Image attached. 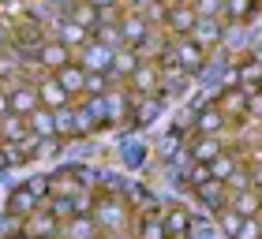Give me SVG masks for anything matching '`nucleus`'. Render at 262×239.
I'll return each mask as SVG.
<instances>
[{
	"mask_svg": "<svg viewBox=\"0 0 262 239\" xmlns=\"http://www.w3.org/2000/svg\"><path fill=\"white\" fill-rule=\"evenodd\" d=\"M8 98H11V112H15V116H30V112H38V109H41L38 82H19V86H11V90H8Z\"/></svg>",
	"mask_w": 262,
	"mask_h": 239,
	"instance_id": "obj_19",
	"label": "nucleus"
},
{
	"mask_svg": "<svg viewBox=\"0 0 262 239\" xmlns=\"http://www.w3.org/2000/svg\"><path fill=\"white\" fill-rule=\"evenodd\" d=\"M120 34H124V45H127V49H142V45H146V38L154 34V22H150L146 15H139V11H127V8H124Z\"/></svg>",
	"mask_w": 262,
	"mask_h": 239,
	"instance_id": "obj_10",
	"label": "nucleus"
},
{
	"mask_svg": "<svg viewBox=\"0 0 262 239\" xmlns=\"http://www.w3.org/2000/svg\"><path fill=\"white\" fill-rule=\"evenodd\" d=\"M60 217L56 213H49V209H38V213H30L27 221H23V235L27 239H60Z\"/></svg>",
	"mask_w": 262,
	"mask_h": 239,
	"instance_id": "obj_9",
	"label": "nucleus"
},
{
	"mask_svg": "<svg viewBox=\"0 0 262 239\" xmlns=\"http://www.w3.org/2000/svg\"><path fill=\"white\" fill-rule=\"evenodd\" d=\"M60 239H105V232L98 228V221L90 213H82V217H71L60 224Z\"/></svg>",
	"mask_w": 262,
	"mask_h": 239,
	"instance_id": "obj_21",
	"label": "nucleus"
},
{
	"mask_svg": "<svg viewBox=\"0 0 262 239\" xmlns=\"http://www.w3.org/2000/svg\"><path fill=\"white\" fill-rule=\"evenodd\" d=\"M229 116H225L217 105H206V109H199L195 112V135H221V138H229Z\"/></svg>",
	"mask_w": 262,
	"mask_h": 239,
	"instance_id": "obj_14",
	"label": "nucleus"
},
{
	"mask_svg": "<svg viewBox=\"0 0 262 239\" xmlns=\"http://www.w3.org/2000/svg\"><path fill=\"white\" fill-rule=\"evenodd\" d=\"M258 4H262V0H258Z\"/></svg>",
	"mask_w": 262,
	"mask_h": 239,
	"instance_id": "obj_46",
	"label": "nucleus"
},
{
	"mask_svg": "<svg viewBox=\"0 0 262 239\" xmlns=\"http://www.w3.org/2000/svg\"><path fill=\"white\" fill-rule=\"evenodd\" d=\"M56 82H60V86L71 93V98H82V93H86V71H82V64L75 60V64H68L64 71H56Z\"/></svg>",
	"mask_w": 262,
	"mask_h": 239,
	"instance_id": "obj_25",
	"label": "nucleus"
},
{
	"mask_svg": "<svg viewBox=\"0 0 262 239\" xmlns=\"http://www.w3.org/2000/svg\"><path fill=\"white\" fill-rule=\"evenodd\" d=\"M4 116H11V98H8V90L0 86V119Z\"/></svg>",
	"mask_w": 262,
	"mask_h": 239,
	"instance_id": "obj_39",
	"label": "nucleus"
},
{
	"mask_svg": "<svg viewBox=\"0 0 262 239\" xmlns=\"http://www.w3.org/2000/svg\"><path fill=\"white\" fill-rule=\"evenodd\" d=\"M240 169H244V164H240V153H236V150H225L221 157L210 164V176H213V179H221V183H229V179L240 172Z\"/></svg>",
	"mask_w": 262,
	"mask_h": 239,
	"instance_id": "obj_27",
	"label": "nucleus"
},
{
	"mask_svg": "<svg viewBox=\"0 0 262 239\" xmlns=\"http://www.w3.org/2000/svg\"><path fill=\"white\" fill-rule=\"evenodd\" d=\"M199 19H225V0H191Z\"/></svg>",
	"mask_w": 262,
	"mask_h": 239,
	"instance_id": "obj_31",
	"label": "nucleus"
},
{
	"mask_svg": "<svg viewBox=\"0 0 262 239\" xmlns=\"http://www.w3.org/2000/svg\"><path fill=\"white\" fill-rule=\"evenodd\" d=\"M165 112V101L154 93V98H135L131 105V127H154Z\"/></svg>",
	"mask_w": 262,
	"mask_h": 239,
	"instance_id": "obj_20",
	"label": "nucleus"
},
{
	"mask_svg": "<svg viewBox=\"0 0 262 239\" xmlns=\"http://www.w3.org/2000/svg\"><path fill=\"white\" fill-rule=\"evenodd\" d=\"M161 224H165V235L169 239H191L195 217H191V209H184V206H169L161 213Z\"/></svg>",
	"mask_w": 262,
	"mask_h": 239,
	"instance_id": "obj_15",
	"label": "nucleus"
},
{
	"mask_svg": "<svg viewBox=\"0 0 262 239\" xmlns=\"http://www.w3.org/2000/svg\"><path fill=\"white\" fill-rule=\"evenodd\" d=\"M60 150H64V138H45V142H38V161L41 157H56Z\"/></svg>",
	"mask_w": 262,
	"mask_h": 239,
	"instance_id": "obj_37",
	"label": "nucleus"
},
{
	"mask_svg": "<svg viewBox=\"0 0 262 239\" xmlns=\"http://www.w3.org/2000/svg\"><path fill=\"white\" fill-rule=\"evenodd\" d=\"M229 206L240 213V217H262L258 190H240V195H229Z\"/></svg>",
	"mask_w": 262,
	"mask_h": 239,
	"instance_id": "obj_28",
	"label": "nucleus"
},
{
	"mask_svg": "<svg viewBox=\"0 0 262 239\" xmlns=\"http://www.w3.org/2000/svg\"><path fill=\"white\" fill-rule=\"evenodd\" d=\"M41 209V198L38 195H30L27 187H15V190H8V198H4V213H11V217H19V221H27L30 213H38Z\"/></svg>",
	"mask_w": 262,
	"mask_h": 239,
	"instance_id": "obj_18",
	"label": "nucleus"
},
{
	"mask_svg": "<svg viewBox=\"0 0 262 239\" xmlns=\"http://www.w3.org/2000/svg\"><path fill=\"white\" fill-rule=\"evenodd\" d=\"M4 4H8V0H0V8H4Z\"/></svg>",
	"mask_w": 262,
	"mask_h": 239,
	"instance_id": "obj_44",
	"label": "nucleus"
},
{
	"mask_svg": "<svg viewBox=\"0 0 262 239\" xmlns=\"http://www.w3.org/2000/svg\"><path fill=\"white\" fill-rule=\"evenodd\" d=\"M109 90H113L109 75H86V93H82V98H105Z\"/></svg>",
	"mask_w": 262,
	"mask_h": 239,
	"instance_id": "obj_33",
	"label": "nucleus"
},
{
	"mask_svg": "<svg viewBox=\"0 0 262 239\" xmlns=\"http://www.w3.org/2000/svg\"><path fill=\"white\" fill-rule=\"evenodd\" d=\"M75 60L82 64L86 75H109V71H113V60H116V49H109V45H101V41H90Z\"/></svg>",
	"mask_w": 262,
	"mask_h": 239,
	"instance_id": "obj_8",
	"label": "nucleus"
},
{
	"mask_svg": "<svg viewBox=\"0 0 262 239\" xmlns=\"http://www.w3.org/2000/svg\"><path fill=\"white\" fill-rule=\"evenodd\" d=\"M195 8H191V0H169V11H165V22H161V30L169 34V38H187V34L195 30Z\"/></svg>",
	"mask_w": 262,
	"mask_h": 239,
	"instance_id": "obj_3",
	"label": "nucleus"
},
{
	"mask_svg": "<svg viewBox=\"0 0 262 239\" xmlns=\"http://www.w3.org/2000/svg\"><path fill=\"white\" fill-rule=\"evenodd\" d=\"M206 60H210V53H206V49H199L191 38H172L169 53H165L158 64H172V67H180V71H187V75H195V79H199L202 71H206Z\"/></svg>",
	"mask_w": 262,
	"mask_h": 239,
	"instance_id": "obj_2",
	"label": "nucleus"
},
{
	"mask_svg": "<svg viewBox=\"0 0 262 239\" xmlns=\"http://www.w3.org/2000/svg\"><path fill=\"white\" fill-rule=\"evenodd\" d=\"M38 98H41V109H53V112L75 105V98H71L60 82H56V75H41V79H38Z\"/></svg>",
	"mask_w": 262,
	"mask_h": 239,
	"instance_id": "obj_13",
	"label": "nucleus"
},
{
	"mask_svg": "<svg viewBox=\"0 0 262 239\" xmlns=\"http://www.w3.org/2000/svg\"><path fill=\"white\" fill-rule=\"evenodd\" d=\"M0 172H8V153H4V146H0Z\"/></svg>",
	"mask_w": 262,
	"mask_h": 239,
	"instance_id": "obj_42",
	"label": "nucleus"
},
{
	"mask_svg": "<svg viewBox=\"0 0 262 239\" xmlns=\"http://www.w3.org/2000/svg\"><path fill=\"white\" fill-rule=\"evenodd\" d=\"M98 11H105V8H124V0H90Z\"/></svg>",
	"mask_w": 262,
	"mask_h": 239,
	"instance_id": "obj_40",
	"label": "nucleus"
},
{
	"mask_svg": "<svg viewBox=\"0 0 262 239\" xmlns=\"http://www.w3.org/2000/svg\"><path fill=\"white\" fill-rule=\"evenodd\" d=\"M191 195L202 202V209L210 213V217H217V213L229 206V187L221 183V179H210V183H202V187H195Z\"/></svg>",
	"mask_w": 262,
	"mask_h": 239,
	"instance_id": "obj_16",
	"label": "nucleus"
},
{
	"mask_svg": "<svg viewBox=\"0 0 262 239\" xmlns=\"http://www.w3.org/2000/svg\"><path fill=\"white\" fill-rule=\"evenodd\" d=\"M127 90H131V98H154V93L161 98V64L158 60H142L139 71L127 79Z\"/></svg>",
	"mask_w": 262,
	"mask_h": 239,
	"instance_id": "obj_4",
	"label": "nucleus"
},
{
	"mask_svg": "<svg viewBox=\"0 0 262 239\" xmlns=\"http://www.w3.org/2000/svg\"><path fill=\"white\" fill-rule=\"evenodd\" d=\"M244 221H247V217H240V213H236L232 206H225V209L217 213V228H221V235H225V239H236V235H240Z\"/></svg>",
	"mask_w": 262,
	"mask_h": 239,
	"instance_id": "obj_29",
	"label": "nucleus"
},
{
	"mask_svg": "<svg viewBox=\"0 0 262 239\" xmlns=\"http://www.w3.org/2000/svg\"><path fill=\"white\" fill-rule=\"evenodd\" d=\"M23 187H27L30 195H38L41 202L49 198V176H34V179H23Z\"/></svg>",
	"mask_w": 262,
	"mask_h": 239,
	"instance_id": "obj_35",
	"label": "nucleus"
},
{
	"mask_svg": "<svg viewBox=\"0 0 262 239\" xmlns=\"http://www.w3.org/2000/svg\"><path fill=\"white\" fill-rule=\"evenodd\" d=\"M258 202H262V190H258Z\"/></svg>",
	"mask_w": 262,
	"mask_h": 239,
	"instance_id": "obj_45",
	"label": "nucleus"
},
{
	"mask_svg": "<svg viewBox=\"0 0 262 239\" xmlns=\"http://www.w3.org/2000/svg\"><path fill=\"white\" fill-rule=\"evenodd\" d=\"M236 239H262V217H247Z\"/></svg>",
	"mask_w": 262,
	"mask_h": 239,
	"instance_id": "obj_36",
	"label": "nucleus"
},
{
	"mask_svg": "<svg viewBox=\"0 0 262 239\" xmlns=\"http://www.w3.org/2000/svg\"><path fill=\"white\" fill-rule=\"evenodd\" d=\"M15 235H23V221L11 213H0V239H15Z\"/></svg>",
	"mask_w": 262,
	"mask_h": 239,
	"instance_id": "obj_34",
	"label": "nucleus"
},
{
	"mask_svg": "<svg viewBox=\"0 0 262 239\" xmlns=\"http://www.w3.org/2000/svg\"><path fill=\"white\" fill-rule=\"evenodd\" d=\"M258 11H262L258 0H225V22L229 27H247Z\"/></svg>",
	"mask_w": 262,
	"mask_h": 239,
	"instance_id": "obj_23",
	"label": "nucleus"
},
{
	"mask_svg": "<svg viewBox=\"0 0 262 239\" xmlns=\"http://www.w3.org/2000/svg\"><path fill=\"white\" fill-rule=\"evenodd\" d=\"M225 150H232V146L221 135H191V142H187V157L195 164H213Z\"/></svg>",
	"mask_w": 262,
	"mask_h": 239,
	"instance_id": "obj_7",
	"label": "nucleus"
},
{
	"mask_svg": "<svg viewBox=\"0 0 262 239\" xmlns=\"http://www.w3.org/2000/svg\"><path fill=\"white\" fill-rule=\"evenodd\" d=\"M49 38H56L60 45H68L71 53H82V49H86V45L94 41V34H90L86 27H79V22H71V19L64 15V19H60V22H56V27L49 30Z\"/></svg>",
	"mask_w": 262,
	"mask_h": 239,
	"instance_id": "obj_11",
	"label": "nucleus"
},
{
	"mask_svg": "<svg viewBox=\"0 0 262 239\" xmlns=\"http://www.w3.org/2000/svg\"><path fill=\"white\" fill-rule=\"evenodd\" d=\"M139 64H142V56H139L135 49H127V45H124V49H116L113 71H109L113 86H116V82H124V86H127V79H131V75H135V71H139Z\"/></svg>",
	"mask_w": 262,
	"mask_h": 239,
	"instance_id": "obj_22",
	"label": "nucleus"
},
{
	"mask_svg": "<svg viewBox=\"0 0 262 239\" xmlns=\"http://www.w3.org/2000/svg\"><path fill=\"white\" fill-rule=\"evenodd\" d=\"M27 124H30V138H38V142H45V138H60V135H56V112H53V109L30 112Z\"/></svg>",
	"mask_w": 262,
	"mask_h": 239,
	"instance_id": "obj_24",
	"label": "nucleus"
},
{
	"mask_svg": "<svg viewBox=\"0 0 262 239\" xmlns=\"http://www.w3.org/2000/svg\"><path fill=\"white\" fill-rule=\"evenodd\" d=\"M68 19H71V22H79V27H86V30L94 34V27H98V8H94L90 0H79V4L68 11Z\"/></svg>",
	"mask_w": 262,
	"mask_h": 239,
	"instance_id": "obj_30",
	"label": "nucleus"
},
{
	"mask_svg": "<svg viewBox=\"0 0 262 239\" xmlns=\"http://www.w3.org/2000/svg\"><path fill=\"white\" fill-rule=\"evenodd\" d=\"M30 138V124H27V116H4L0 119V142H27Z\"/></svg>",
	"mask_w": 262,
	"mask_h": 239,
	"instance_id": "obj_26",
	"label": "nucleus"
},
{
	"mask_svg": "<svg viewBox=\"0 0 262 239\" xmlns=\"http://www.w3.org/2000/svg\"><path fill=\"white\" fill-rule=\"evenodd\" d=\"M191 86H195V75H187V71L172 67V64H161V101L180 98V93H187Z\"/></svg>",
	"mask_w": 262,
	"mask_h": 239,
	"instance_id": "obj_17",
	"label": "nucleus"
},
{
	"mask_svg": "<svg viewBox=\"0 0 262 239\" xmlns=\"http://www.w3.org/2000/svg\"><path fill=\"white\" fill-rule=\"evenodd\" d=\"M255 176H258V190H262V169H258V172H255Z\"/></svg>",
	"mask_w": 262,
	"mask_h": 239,
	"instance_id": "obj_43",
	"label": "nucleus"
},
{
	"mask_svg": "<svg viewBox=\"0 0 262 239\" xmlns=\"http://www.w3.org/2000/svg\"><path fill=\"white\" fill-rule=\"evenodd\" d=\"M45 4H49V8H56V11H60V15H68V11L75 8L79 0H45Z\"/></svg>",
	"mask_w": 262,
	"mask_h": 239,
	"instance_id": "obj_38",
	"label": "nucleus"
},
{
	"mask_svg": "<svg viewBox=\"0 0 262 239\" xmlns=\"http://www.w3.org/2000/svg\"><path fill=\"white\" fill-rule=\"evenodd\" d=\"M34 64H38L41 75H56V71H64L68 64H75V53L68 49V45H60L56 38H49L38 49V56H34Z\"/></svg>",
	"mask_w": 262,
	"mask_h": 239,
	"instance_id": "obj_5",
	"label": "nucleus"
},
{
	"mask_svg": "<svg viewBox=\"0 0 262 239\" xmlns=\"http://www.w3.org/2000/svg\"><path fill=\"white\" fill-rule=\"evenodd\" d=\"M131 105H135V98H131L127 86H113L109 93H105V116H109V127H131Z\"/></svg>",
	"mask_w": 262,
	"mask_h": 239,
	"instance_id": "obj_6",
	"label": "nucleus"
},
{
	"mask_svg": "<svg viewBox=\"0 0 262 239\" xmlns=\"http://www.w3.org/2000/svg\"><path fill=\"white\" fill-rule=\"evenodd\" d=\"M94 221H98V228L105 235H116V232H127L131 228V206L124 195H109V190H98V202H94Z\"/></svg>",
	"mask_w": 262,
	"mask_h": 239,
	"instance_id": "obj_1",
	"label": "nucleus"
},
{
	"mask_svg": "<svg viewBox=\"0 0 262 239\" xmlns=\"http://www.w3.org/2000/svg\"><path fill=\"white\" fill-rule=\"evenodd\" d=\"M187 38H191L199 49H221L225 45V19H199L195 22V30L187 34Z\"/></svg>",
	"mask_w": 262,
	"mask_h": 239,
	"instance_id": "obj_12",
	"label": "nucleus"
},
{
	"mask_svg": "<svg viewBox=\"0 0 262 239\" xmlns=\"http://www.w3.org/2000/svg\"><path fill=\"white\" fill-rule=\"evenodd\" d=\"M56 135L64 142H71V135H75V105H68V109L56 112Z\"/></svg>",
	"mask_w": 262,
	"mask_h": 239,
	"instance_id": "obj_32",
	"label": "nucleus"
},
{
	"mask_svg": "<svg viewBox=\"0 0 262 239\" xmlns=\"http://www.w3.org/2000/svg\"><path fill=\"white\" fill-rule=\"evenodd\" d=\"M105 239H135V232H116V235H105Z\"/></svg>",
	"mask_w": 262,
	"mask_h": 239,
	"instance_id": "obj_41",
	"label": "nucleus"
}]
</instances>
